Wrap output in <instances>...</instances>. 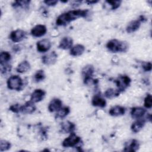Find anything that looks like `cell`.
Listing matches in <instances>:
<instances>
[{
  "mask_svg": "<svg viewBox=\"0 0 152 152\" xmlns=\"http://www.w3.org/2000/svg\"><path fill=\"white\" fill-rule=\"evenodd\" d=\"M121 93L118 90L113 88H108L104 93V96L107 99H112L119 95Z\"/></svg>",
  "mask_w": 152,
  "mask_h": 152,
  "instance_id": "cell-27",
  "label": "cell"
},
{
  "mask_svg": "<svg viewBox=\"0 0 152 152\" xmlns=\"http://www.w3.org/2000/svg\"><path fill=\"white\" fill-rule=\"evenodd\" d=\"M106 2L111 5L112 10L117 9L118 7H119L122 2L121 1H106Z\"/></svg>",
  "mask_w": 152,
  "mask_h": 152,
  "instance_id": "cell-31",
  "label": "cell"
},
{
  "mask_svg": "<svg viewBox=\"0 0 152 152\" xmlns=\"http://www.w3.org/2000/svg\"><path fill=\"white\" fill-rule=\"evenodd\" d=\"M47 31L46 27L45 25L37 24L31 30V34L33 36L39 37L44 36Z\"/></svg>",
  "mask_w": 152,
  "mask_h": 152,
  "instance_id": "cell-10",
  "label": "cell"
},
{
  "mask_svg": "<svg viewBox=\"0 0 152 152\" xmlns=\"http://www.w3.org/2000/svg\"><path fill=\"white\" fill-rule=\"evenodd\" d=\"M145 19V18H144V17L141 15L140 17V18L138 20H133L129 22L126 27V32L128 33H131L137 31L140 27L141 22H143L144 20H146Z\"/></svg>",
  "mask_w": 152,
  "mask_h": 152,
  "instance_id": "cell-7",
  "label": "cell"
},
{
  "mask_svg": "<svg viewBox=\"0 0 152 152\" xmlns=\"http://www.w3.org/2000/svg\"><path fill=\"white\" fill-rule=\"evenodd\" d=\"M94 71V66L91 65H87L85 66L81 71L82 76L83 77L84 83L86 84L95 83V80L93 79V75Z\"/></svg>",
  "mask_w": 152,
  "mask_h": 152,
  "instance_id": "cell-3",
  "label": "cell"
},
{
  "mask_svg": "<svg viewBox=\"0 0 152 152\" xmlns=\"http://www.w3.org/2000/svg\"><path fill=\"white\" fill-rule=\"evenodd\" d=\"M11 148V143L4 140H1L0 141V151H4L9 150Z\"/></svg>",
  "mask_w": 152,
  "mask_h": 152,
  "instance_id": "cell-29",
  "label": "cell"
},
{
  "mask_svg": "<svg viewBox=\"0 0 152 152\" xmlns=\"http://www.w3.org/2000/svg\"><path fill=\"white\" fill-rule=\"evenodd\" d=\"M70 112V109L68 106H65L63 107H61L60 109H59L57 111V113L56 114V118H64L66 117L69 113Z\"/></svg>",
  "mask_w": 152,
  "mask_h": 152,
  "instance_id": "cell-25",
  "label": "cell"
},
{
  "mask_svg": "<svg viewBox=\"0 0 152 152\" xmlns=\"http://www.w3.org/2000/svg\"><path fill=\"white\" fill-rule=\"evenodd\" d=\"M37 50L39 52H48L51 47V42L49 39H44L39 40L36 44Z\"/></svg>",
  "mask_w": 152,
  "mask_h": 152,
  "instance_id": "cell-9",
  "label": "cell"
},
{
  "mask_svg": "<svg viewBox=\"0 0 152 152\" xmlns=\"http://www.w3.org/2000/svg\"><path fill=\"white\" fill-rule=\"evenodd\" d=\"M145 112V109L141 107H134L131 109V115L132 118L138 119L141 118L144 115Z\"/></svg>",
  "mask_w": 152,
  "mask_h": 152,
  "instance_id": "cell-17",
  "label": "cell"
},
{
  "mask_svg": "<svg viewBox=\"0 0 152 152\" xmlns=\"http://www.w3.org/2000/svg\"><path fill=\"white\" fill-rule=\"evenodd\" d=\"M142 66L145 71H150L151 70V64L150 62L144 63Z\"/></svg>",
  "mask_w": 152,
  "mask_h": 152,
  "instance_id": "cell-33",
  "label": "cell"
},
{
  "mask_svg": "<svg viewBox=\"0 0 152 152\" xmlns=\"http://www.w3.org/2000/svg\"><path fill=\"white\" fill-rule=\"evenodd\" d=\"M30 2V1H15L12 4V6L15 8L21 7L24 9H28Z\"/></svg>",
  "mask_w": 152,
  "mask_h": 152,
  "instance_id": "cell-26",
  "label": "cell"
},
{
  "mask_svg": "<svg viewBox=\"0 0 152 152\" xmlns=\"http://www.w3.org/2000/svg\"><path fill=\"white\" fill-rule=\"evenodd\" d=\"M66 138L62 142V146L64 147H73L81 142V138L77 135L74 132Z\"/></svg>",
  "mask_w": 152,
  "mask_h": 152,
  "instance_id": "cell-6",
  "label": "cell"
},
{
  "mask_svg": "<svg viewBox=\"0 0 152 152\" xmlns=\"http://www.w3.org/2000/svg\"><path fill=\"white\" fill-rule=\"evenodd\" d=\"M125 113V107L121 106H115L109 110V114L113 116H119L124 115Z\"/></svg>",
  "mask_w": 152,
  "mask_h": 152,
  "instance_id": "cell-20",
  "label": "cell"
},
{
  "mask_svg": "<svg viewBox=\"0 0 152 152\" xmlns=\"http://www.w3.org/2000/svg\"><path fill=\"white\" fill-rule=\"evenodd\" d=\"M45 78V74L43 70L40 69L37 71L34 75V80L36 82H40L43 81Z\"/></svg>",
  "mask_w": 152,
  "mask_h": 152,
  "instance_id": "cell-28",
  "label": "cell"
},
{
  "mask_svg": "<svg viewBox=\"0 0 152 152\" xmlns=\"http://www.w3.org/2000/svg\"><path fill=\"white\" fill-rule=\"evenodd\" d=\"M26 37V32L21 29L12 31L10 35V39L14 42H20Z\"/></svg>",
  "mask_w": 152,
  "mask_h": 152,
  "instance_id": "cell-8",
  "label": "cell"
},
{
  "mask_svg": "<svg viewBox=\"0 0 152 152\" xmlns=\"http://www.w3.org/2000/svg\"><path fill=\"white\" fill-rule=\"evenodd\" d=\"M85 50V47L81 44L74 46L70 50V55L73 56H80Z\"/></svg>",
  "mask_w": 152,
  "mask_h": 152,
  "instance_id": "cell-21",
  "label": "cell"
},
{
  "mask_svg": "<svg viewBox=\"0 0 152 152\" xmlns=\"http://www.w3.org/2000/svg\"><path fill=\"white\" fill-rule=\"evenodd\" d=\"M57 58H58L57 54L55 51H53L42 56V62L44 64L47 65H50L54 64L56 62L57 60Z\"/></svg>",
  "mask_w": 152,
  "mask_h": 152,
  "instance_id": "cell-11",
  "label": "cell"
},
{
  "mask_svg": "<svg viewBox=\"0 0 152 152\" xmlns=\"http://www.w3.org/2000/svg\"><path fill=\"white\" fill-rule=\"evenodd\" d=\"M7 87L10 90H20L23 86L22 79L18 75H12L7 80Z\"/></svg>",
  "mask_w": 152,
  "mask_h": 152,
  "instance_id": "cell-5",
  "label": "cell"
},
{
  "mask_svg": "<svg viewBox=\"0 0 152 152\" xmlns=\"http://www.w3.org/2000/svg\"><path fill=\"white\" fill-rule=\"evenodd\" d=\"M114 81L118 87L117 90L121 93L129 86L131 80L128 76L123 75L119 76Z\"/></svg>",
  "mask_w": 152,
  "mask_h": 152,
  "instance_id": "cell-4",
  "label": "cell"
},
{
  "mask_svg": "<svg viewBox=\"0 0 152 152\" xmlns=\"http://www.w3.org/2000/svg\"><path fill=\"white\" fill-rule=\"evenodd\" d=\"M144 106L146 108H151L152 106V97L150 94H148L144 99Z\"/></svg>",
  "mask_w": 152,
  "mask_h": 152,
  "instance_id": "cell-30",
  "label": "cell"
},
{
  "mask_svg": "<svg viewBox=\"0 0 152 152\" xmlns=\"http://www.w3.org/2000/svg\"><path fill=\"white\" fill-rule=\"evenodd\" d=\"M73 44V40L71 37L66 36L63 37L59 42L58 48L64 50L70 49Z\"/></svg>",
  "mask_w": 152,
  "mask_h": 152,
  "instance_id": "cell-16",
  "label": "cell"
},
{
  "mask_svg": "<svg viewBox=\"0 0 152 152\" xmlns=\"http://www.w3.org/2000/svg\"><path fill=\"white\" fill-rule=\"evenodd\" d=\"M145 120L142 119L141 118L138 119L134 122L132 123L131 126V129L132 132L137 133L145 125Z\"/></svg>",
  "mask_w": 152,
  "mask_h": 152,
  "instance_id": "cell-19",
  "label": "cell"
},
{
  "mask_svg": "<svg viewBox=\"0 0 152 152\" xmlns=\"http://www.w3.org/2000/svg\"><path fill=\"white\" fill-rule=\"evenodd\" d=\"M62 101L58 98L53 99L49 104L48 110L50 112H54L58 111L62 107Z\"/></svg>",
  "mask_w": 152,
  "mask_h": 152,
  "instance_id": "cell-15",
  "label": "cell"
},
{
  "mask_svg": "<svg viewBox=\"0 0 152 152\" xmlns=\"http://www.w3.org/2000/svg\"><path fill=\"white\" fill-rule=\"evenodd\" d=\"M30 64L27 61H23L17 66L16 70L18 72L24 73L27 72L30 69Z\"/></svg>",
  "mask_w": 152,
  "mask_h": 152,
  "instance_id": "cell-23",
  "label": "cell"
},
{
  "mask_svg": "<svg viewBox=\"0 0 152 152\" xmlns=\"http://www.w3.org/2000/svg\"><path fill=\"white\" fill-rule=\"evenodd\" d=\"M91 104L94 106L104 107L106 105V102L103 98L101 97L100 96L95 95L92 98Z\"/></svg>",
  "mask_w": 152,
  "mask_h": 152,
  "instance_id": "cell-22",
  "label": "cell"
},
{
  "mask_svg": "<svg viewBox=\"0 0 152 152\" xmlns=\"http://www.w3.org/2000/svg\"><path fill=\"white\" fill-rule=\"evenodd\" d=\"M75 124L68 121L61 123V131L64 133H71L75 130Z\"/></svg>",
  "mask_w": 152,
  "mask_h": 152,
  "instance_id": "cell-18",
  "label": "cell"
},
{
  "mask_svg": "<svg viewBox=\"0 0 152 152\" xmlns=\"http://www.w3.org/2000/svg\"><path fill=\"white\" fill-rule=\"evenodd\" d=\"M21 106V105H20V104H18V103L12 104L10 106V110L14 113H18V112H20Z\"/></svg>",
  "mask_w": 152,
  "mask_h": 152,
  "instance_id": "cell-32",
  "label": "cell"
},
{
  "mask_svg": "<svg viewBox=\"0 0 152 152\" xmlns=\"http://www.w3.org/2000/svg\"><path fill=\"white\" fill-rule=\"evenodd\" d=\"M88 10H71L59 15L56 23L58 26H65L78 18H86L88 15Z\"/></svg>",
  "mask_w": 152,
  "mask_h": 152,
  "instance_id": "cell-1",
  "label": "cell"
},
{
  "mask_svg": "<svg viewBox=\"0 0 152 152\" xmlns=\"http://www.w3.org/2000/svg\"><path fill=\"white\" fill-rule=\"evenodd\" d=\"M140 147L139 142L135 139L130 140L126 142L124 145V151H136Z\"/></svg>",
  "mask_w": 152,
  "mask_h": 152,
  "instance_id": "cell-12",
  "label": "cell"
},
{
  "mask_svg": "<svg viewBox=\"0 0 152 152\" xmlns=\"http://www.w3.org/2000/svg\"><path fill=\"white\" fill-rule=\"evenodd\" d=\"M36 109V107L34 105V103L30 100L21 106L20 112L25 114H31L33 113Z\"/></svg>",
  "mask_w": 152,
  "mask_h": 152,
  "instance_id": "cell-14",
  "label": "cell"
},
{
  "mask_svg": "<svg viewBox=\"0 0 152 152\" xmlns=\"http://www.w3.org/2000/svg\"><path fill=\"white\" fill-rule=\"evenodd\" d=\"M107 49L113 53L125 52L129 49V45L125 41H121L118 39H112L106 44Z\"/></svg>",
  "mask_w": 152,
  "mask_h": 152,
  "instance_id": "cell-2",
  "label": "cell"
},
{
  "mask_svg": "<svg viewBox=\"0 0 152 152\" xmlns=\"http://www.w3.org/2000/svg\"><path fill=\"white\" fill-rule=\"evenodd\" d=\"M44 3L48 6H55L57 3L58 1L56 0H46L44 1Z\"/></svg>",
  "mask_w": 152,
  "mask_h": 152,
  "instance_id": "cell-34",
  "label": "cell"
},
{
  "mask_svg": "<svg viewBox=\"0 0 152 152\" xmlns=\"http://www.w3.org/2000/svg\"><path fill=\"white\" fill-rule=\"evenodd\" d=\"M98 1H86V3L88 4H96L97 2H98Z\"/></svg>",
  "mask_w": 152,
  "mask_h": 152,
  "instance_id": "cell-35",
  "label": "cell"
},
{
  "mask_svg": "<svg viewBox=\"0 0 152 152\" xmlns=\"http://www.w3.org/2000/svg\"><path fill=\"white\" fill-rule=\"evenodd\" d=\"M45 91L42 89H36L31 94L30 101L33 103H37L43 100L45 96Z\"/></svg>",
  "mask_w": 152,
  "mask_h": 152,
  "instance_id": "cell-13",
  "label": "cell"
},
{
  "mask_svg": "<svg viewBox=\"0 0 152 152\" xmlns=\"http://www.w3.org/2000/svg\"><path fill=\"white\" fill-rule=\"evenodd\" d=\"M11 59V54L7 51H2L0 54V65L8 64V62Z\"/></svg>",
  "mask_w": 152,
  "mask_h": 152,
  "instance_id": "cell-24",
  "label": "cell"
}]
</instances>
